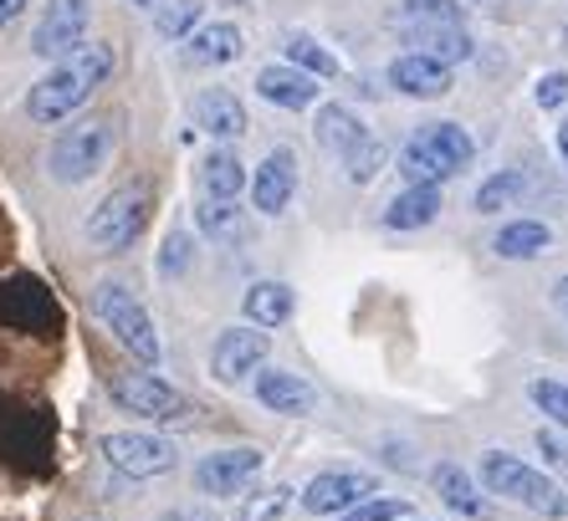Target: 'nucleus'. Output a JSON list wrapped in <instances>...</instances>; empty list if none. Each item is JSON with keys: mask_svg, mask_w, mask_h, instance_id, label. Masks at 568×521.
Returning a JSON list of instances; mask_svg holds the SVG:
<instances>
[{"mask_svg": "<svg viewBox=\"0 0 568 521\" xmlns=\"http://www.w3.org/2000/svg\"><path fill=\"white\" fill-rule=\"evenodd\" d=\"M399 21H462V6L456 0H405Z\"/></svg>", "mask_w": 568, "mask_h": 521, "instance_id": "36", "label": "nucleus"}, {"mask_svg": "<svg viewBox=\"0 0 568 521\" xmlns=\"http://www.w3.org/2000/svg\"><path fill=\"white\" fill-rule=\"evenodd\" d=\"M532 98H538L542 113H548V108H564L568 103V72H542L538 88H532Z\"/></svg>", "mask_w": 568, "mask_h": 521, "instance_id": "37", "label": "nucleus"}, {"mask_svg": "<svg viewBox=\"0 0 568 521\" xmlns=\"http://www.w3.org/2000/svg\"><path fill=\"white\" fill-rule=\"evenodd\" d=\"M481 486L491 496H503L513 507L523 511H538V517H568V491L554 481V476H542L532 470L528 460L517 456H503V450H487L481 456Z\"/></svg>", "mask_w": 568, "mask_h": 521, "instance_id": "2", "label": "nucleus"}, {"mask_svg": "<svg viewBox=\"0 0 568 521\" xmlns=\"http://www.w3.org/2000/svg\"><path fill=\"white\" fill-rule=\"evenodd\" d=\"M93 313H98V323H103L144 368H154L159 358H164V343H159L154 317H149V307L133 297L123 282H98L93 287Z\"/></svg>", "mask_w": 568, "mask_h": 521, "instance_id": "3", "label": "nucleus"}, {"mask_svg": "<svg viewBox=\"0 0 568 521\" xmlns=\"http://www.w3.org/2000/svg\"><path fill=\"white\" fill-rule=\"evenodd\" d=\"M369 496H379V481H374L369 470H323V476H313L303 486V511H313V517H344L348 507L369 501Z\"/></svg>", "mask_w": 568, "mask_h": 521, "instance_id": "9", "label": "nucleus"}, {"mask_svg": "<svg viewBox=\"0 0 568 521\" xmlns=\"http://www.w3.org/2000/svg\"><path fill=\"white\" fill-rule=\"evenodd\" d=\"M133 6H139V11H149V16H154L159 6H164V0H133Z\"/></svg>", "mask_w": 568, "mask_h": 521, "instance_id": "43", "label": "nucleus"}, {"mask_svg": "<svg viewBox=\"0 0 568 521\" xmlns=\"http://www.w3.org/2000/svg\"><path fill=\"white\" fill-rule=\"evenodd\" d=\"M282 52H287V67H297L307 78H338V57H333L317 37H307V31H292Z\"/></svg>", "mask_w": 568, "mask_h": 521, "instance_id": "27", "label": "nucleus"}, {"mask_svg": "<svg viewBox=\"0 0 568 521\" xmlns=\"http://www.w3.org/2000/svg\"><path fill=\"white\" fill-rule=\"evenodd\" d=\"M292 307H297V297H292L287 282H252V292L241 297V313H246V323L252 327H282L292 317Z\"/></svg>", "mask_w": 568, "mask_h": 521, "instance_id": "21", "label": "nucleus"}, {"mask_svg": "<svg viewBox=\"0 0 568 521\" xmlns=\"http://www.w3.org/2000/svg\"><path fill=\"white\" fill-rule=\"evenodd\" d=\"M430 486H436V496L446 501V507L466 511V517H476V511H481V496H476L471 476H466L456 460H440V466L430 470Z\"/></svg>", "mask_w": 568, "mask_h": 521, "instance_id": "26", "label": "nucleus"}, {"mask_svg": "<svg viewBox=\"0 0 568 521\" xmlns=\"http://www.w3.org/2000/svg\"><path fill=\"white\" fill-rule=\"evenodd\" d=\"M27 6H31V0H0V27H11V21L27 11Z\"/></svg>", "mask_w": 568, "mask_h": 521, "instance_id": "40", "label": "nucleus"}, {"mask_svg": "<svg viewBox=\"0 0 568 521\" xmlns=\"http://www.w3.org/2000/svg\"><path fill=\"white\" fill-rule=\"evenodd\" d=\"M399 31H405V41H410L420 57H436V62H466V57L476 52L471 31H466V21H399Z\"/></svg>", "mask_w": 568, "mask_h": 521, "instance_id": "13", "label": "nucleus"}, {"mask_svg": "<svg viewBox=\"0 0 568 521\" xmlns=\"http://www.w3.org/2000/svg\"><path fill=\"white\" fill-rule=\"evenodd\" d=\"M558 154L568 159V118H564V123H558Z\"/></svg>", "mask_w": 568, "mask_h": 521, "instance_id": "41", "label": "nucleus"}, {"mask_svg": "<svg viewBox=\"0 0 568 521\" xmlns=\"http://www.w3.org/2000/svg\"><path fill=\"white\" fill-rule=\"evenodd\" d=\"M538 450H542V456H548V460H554L558 470H568V445L558 440L554 430H538Z\"/></svg>", "mask_w": 568, "mask_h": 521, "instance_id": "38", "label": "nucleus"}, {"mask_svg": "<svg viewBox=\"0 0 568 521\" xmlns=\"http://www.w3.org/2000/svg\"><path fill=\"white\" fill-rule=\"evenodd\" d=\"M266 456L256 450V445H236V450H215V456H205L195 466V486L205 496H236L246 491V486L262 476Z\"/></svg>", "mask_w": 568, "mask_h": 521, "instance_id": "11", "label": "nucleus"}, {"mask_svg": "<svg viewBox=\"0 0 568 521\" xmlns=\"http://www.w3.org/2000/svg\"><path fill=\"white\" fill-rule=\"evenodd\" d=\"M389 88L405 92V98H446L450 92V67L436 62V57H420V52H405L389 62Z\"/></svg>", "mask_w": 568, "mask_h": 521, "instance_id": "17", "label": "nucleus"}, {"mask_svg": "<svg viewBox=\"0 0 568 521\" xmlns=\"http://www.w3.org/2000/svg\"><path fill=\"white\" fill-rule=\"evenodd\" d=\"M246 52V37H241L236 21H205L185 37V62L190 67H231Z\"/></svg>", "mask_w": 568, "mask_h": 521, "instance_id": "18", "label": "nucleus"}, {"mask_svg": "<svg viewBox=\"0 0 568 521\" xmlns=\"http://www.w3.org/2000/svg\"><path fill=\"white\" fill-rule=\"evenodd\" d=\"M246 190V164L231 149H211L200 159V195L205 200H236Z\"/></svg>", "mask_w": 568, "mask_h": 521, "instance_id": "22", "label": "nucleus"}, {"mask_svg": "<svg viewBox=\"0 0 568 521\" xmlns=\"http://www.w3.org/2000/svg\"><path fill=\"white\" fill-rule=\"evenodd\" d=\"M252 184V210L256 215H282L297 195V154L292 149H272V154L256 164V174H246Z\"/></svg>", "mask_w": 568, "mask_h": 521, "instance_id": "12", "label": "nucleus"}, {"mask_svg": "<svg viewBox=\"0 0 568 521\" xmlns=\"http://www.w3.org/2000/svg\"><path fill=\"white\" fill-rule=\"evenodd\" d=\"M517 195H523V174L503 170V174H491V180L476 190V210H481V215H497V210H513Z\"/></svg>", "mask_w": 568, "mask_h": 521, "instance_id": "29", "label": "nucleus"}, {"mask_svg": "<svg viewBox=\"0 0 568 521\" xmlns=\"http://www.w3.org/2000/svg\"><path fill=\"white\" fill-rule=\"evenodd\" d=\"M256 405L272 409V415H313L317 389L303 374H287V368H256Z\"/></svg>", "mask_w": 568, "mask_h": 521, "instance_id": "14", "label": "nucleus"}, {"mask_svg": "<svg viewBox=\"0 0 568 521\" xmlns=\"http://www.w3.org/2000/svg\"><path fill=\"white\" fill-rule=\"evenodd\" d=\"M415 149H420L430 164H436L440 174H462L466 164L476 159V144H471V133L462 129V123H425V129H415V139H410Z\"/></svg>", "mask_w": 568, "mask_h": 521, "instance_id": "15", "label": "nucleus"}, {"mask_svg": "<svg viewBox=\"0 0 568 521\" xmlns=\"http://www.w3.org/2000/svg\"><path fill=\"white\" fill-rule=\"evenodd\" d=\"M528 399L548 419H554L558 430H568V384H558V378H532V384H528Z\"/></svg>", "mask_w": 568, "mask_h": 521, "instance_id": "31", "label": "nucleus"}, {"mask_svg": "<svg viewBox=\"0 0 568 521\" xmlns=\"http://www.w3.org/2000/svg\"><path fill=\"white\" fill-rule=\"evenodd\" d=\"M384 159H389V149H384V139H364V144H354L344 154V170H348V180L354 184H369V180H379L384 174Z\"/></svg>", "mask_w": 568, "mask_h": 521, "instance_id": "28", "label": "nucleus"}, {"mask_svg": "<svg viewBox=\"0 0 568 521\" xmlns=\"http://www.w3.org/2000/svg\"><path fill=\"white\" fill-rule=\"evenodd\" d=\"M149 210H154V200H149L144 184H123V190H113V195L88 215V241H93L98 251L133 246L149 225Z\"/></svg>", "mask_w": 568, "mask_h": 521, "instance_id": "5", "label": "nucleus"}, {"mask_svg": "<svg viewBox=\"0 0 568 521\" xmlns=\"http://www.w3.org/2000/svg\"><path fill=\"white\" fill-rule=\"evenodd\" d=\"M159 521H221V511L215 507H174V511H164Z\"/></svg>", "mask_w": 568, "mask_h": 521, "instance_id": "39", "label": "nucleus"}, {"mask_svg": "<svg viewBox=\"0 0 568 521\" xmlns=\"http://www.w3.org/2000/svg\"><path fill=\"white\" fill-rule=\"evenodd\" d=\"M154 27H159V37L185 41L190 31L200 27V0H164L154 11Z\"/></svg>", "mask_w": 568, "mask_h": 521, "instance_id": "30", "label": "nucleus"}, {"mask_svg": "<svg viewBox=\"0 0 568 521\" xmlns=\"http://www.w3.org/2000/svg\"><path fill=\"white\" fill-rule=\"evenodd\" d=\"M88 21H93V0H47V11L31 27V52L41 62H62L88 41Z\"/></svg>", "mask_w": 568, "mask_h": 521, "instance_id": "7", "label": "nucleus"}, {"mask_svg": "<svg viewBox=\"0 0 568 521\" xmlns=\"http://www.w3.org/2000/svg\"><path fill=\"white\" fill-rule=\"evenodd\" d=\"M266 353H272V338H266L262 327H225L221 338L211 348V374L221 384H241V378H252L256 368L266 364Z\"/></svg>", "mask_w": 568, "mask_h": 521, "instance_id": "10", "label": "nucleus"}, {"mask_svg": "<svg viewBox=\"0 0 568 521\" xmlns=\"http://www.w3.org/2000/svg\"><path fill=\"white\" fill-rule=\"evenodd\" d=\"M554 297H558V307H568V276H564V282H558V287H554Z\"/></svg>", "mask_w": 568, "mask_h": 521, "instance_id": "42", "label": "nucleus"}, {"mask_svg": "<svg viewBox=\"0 0 568 521\" xmlns=\"http://www.w3.org/2000/svg\"><path fill=\"white\" fill-rule=\"evenodd\" d=\"M195 225L211 235V241H241V235H246V210H241L236 200H200Z\"/></svg>", "mask_w": 568, "mask_h": 521, "instance_id": "25", "label": "nucleus"}, {"mask_svg": "<svg viewBox=\"0 0 568 521\" xmlns=\"http://www.w3.org/2000/svg\"><path fill=\"white\" fill-rule=\"evenodd\" d=\"M287 507H292V486H266V491H256L252 501L236 511V521H277Z\"/></svg>", "mask_w": 568, "mask_h": 521, "instance_id": "32", "label": "nucleus"}, {"mask_svg": "<svg viewBox=\"0 0 568 521\" xmlns=\"http://www.w3.org/2000/svg\"><path fill=\"white\" fill-rule=\"evenodd\" d=\"M548 246H554V231L542 221H507L503 231H497V241H491V251L503 260H532Z\"/></svg>", "mask_w": 568, "mask_h": 521, "instance_id": "24", "label": "nucleus"}, {"mask_svg": "<svg viewBox=\"0 0 568 521\" xmlns=\"http://www.w3.org/2000/svg\"><path fill=\"white\" fill-rule=\"evenodd\" d=\"M399 174H405L410 184H436V190H440V180H446V174H440L436 164H430V159H425L415 144L399 149Z\"/></svg>", "mask_w": 568, "mask_h": 521, "instance_id": "35", "label": "nucleus"}, {"mask_svg": "<svg viewBox=\"0 0 568 521\" xmlns=\"http://www.w3.org/2000/svg\"><path fill=\"white\" fill-rule=\"evenodd\" d=\"M313 133H317V144L328 149V154H338V159H344L354 144H364V139H369V129H364V118H358L354 108H344V103L317 108Z\"/></svg>", "mask_w": 568, "mask_h": 521, "instance_id": "20", "label": "nucleus"}, {"mask_svg": "<svg viewBox=\"0 0 568 521\" xmlns=\"http://www.w3.org/2000/svg\"><path fill=\"white\" fill-rule=\"evenodd\" d=\"M113 67H119V57H113V47H108V41H82L72 57L52 62V72H47V78L31 82V92H27L31 123H41V129L67 123V118L78 113V108L88 103V98H93L108 78H113Z\"/></svg>", "mask_w": 568, "mask_h": 521, "instance_id": "1", "label": "nucleus"}, {"mask_svg": "<svg viewBox=\"0 0 568 521\" xmlns=\"http://www.w3.org/2000/svg\"><path fill=\"white\" fill-rule=\"evenodd\" d=\"M108 394H113L119 409H129V415H139V419H154V425H180V419H190V399L174 389V384H164L159 374H119L108 384Z\"/></svg>", "mask_w": 568, "mask_h": 521, "instance_id": "6", "label": "nucleus"}, {"mask_svg": "<svg viewBox=\"0 0 568 521\" xmlns=\"http://www.w3.org/2000/svg\"><path fill=\"white\" fill-rule=\"evenodd\" d=\"M190 118H195L200 133H211V139H241L246 133V108L231 88H205L190 103Z\"/></svg>", "mask_w": 568, "mask_h": 521, "instance_id": "19", "label": "nucleus"}, {"mask_svg": "<svg viewBox=\"0 0 568 521\" xmlns=\"http://www.w3.org/2000/svg\"><path fill=\"white\" fill-rule=\"evenodd\" d=\"M436 215H440V190L436 184H410L395 205L384 210V225H389V231H420V225H430Z\"/></svg>", "mask_w": 568, "mask_h": 521, "instance_id": "23", "label": "nucleus"}, {"mask_svg": "<svg viewBox=\"0 0 568 521\" xmlns=\"http://www.w3.org/2000/svg\"><path fill=\"white\" fill-rule=\"evenodd\" d=\"M399 517H405V501H399V496H369V501L348 507L338 521H399Z\"/></svg>", "mask_w": 568, "mask_h": 521, "instance_id": "33", "label": "nucleus"}, {"mask_svg": "<svg viewBox=\"0 0 568 521\" xmlns=\"http://www.w3.org/2000/svg\"><path fill=\"white\" fill-rule=\"evenodd\" d=\"M108 154H113V123L108 118H82V123H72L52 139L47 170H52L57 184H88L93 174H103Z\"/></svg>", "mask_w": 568, "mask_h": 521, "instance_id": "4", "label": "nucleus"}, {"mask_svg": "<svg viewBox=\"0 0 568 521\" xmlns=\"http://www.w3.org/2000/svg\"><path fill=\"white\" fill-rule=\"evenodd\" d=\"M159 272H164V276H185L190 272V231H170V235H164Z\"/></svg>", "mask_w": 568, "mask_h": 521, "instance_id": "34", "label": "nucleus"}, {"mask_svg": "<svg viewBox=\"0 0 568 521\" xmlns=\"http://www.w3.org/2000/svg\"><path fill=\"white\" fill-rule=\"evenodd\" d=\"M317 78H307V72H297V67L287 62H272L256 72V98H266L272 108H287V113H303V108L317 103Z\"/></svg>", "mask_w": 568, "mask_h": 521, "instance_id": "16", "label": "nucleus"}, {"mask_svg": "<svg viewBox=\"0 0 568 521\" xmlns=\"http://www.w3.org/2000/svg\"><path fill=\"white\" fill-rule=\"evenodd\" d=\"M103 460L119 470V476H129V481H149V476L174 470L180 450H174V440H164V435L113 430V435H103Z\"/></svg>", "mask_w": 568, "mask_h": 521, "instance_id": "8", "label": "nucleus"}]
</instances>
